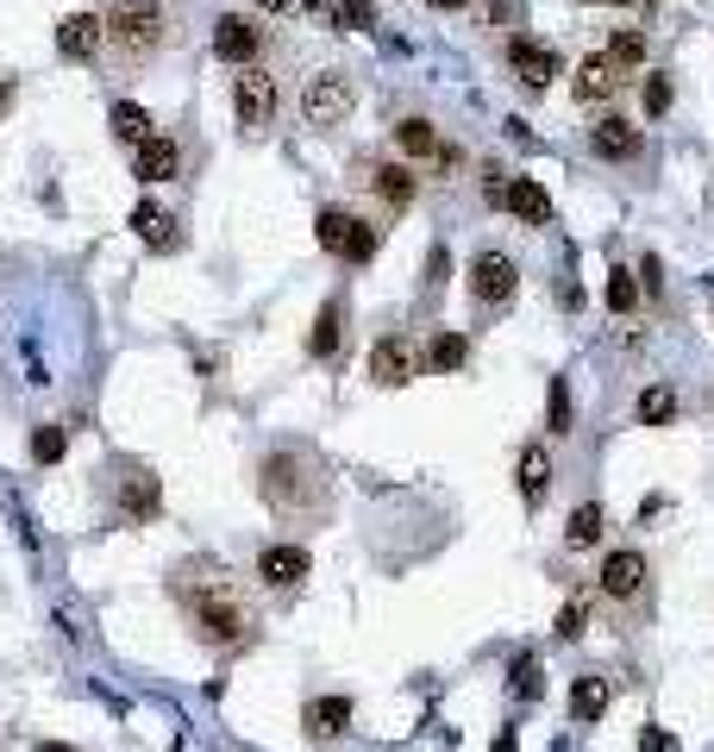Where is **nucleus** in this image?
<instances>
[{"label": "nucleus", "instance_id": "obj_1", "mask_svg": "<svg viewBox=\"0 0 714 752\" xmlns=\"http://www.w3.org/2000/svg\"><path fill=\"white\" fill-rule=\"evenodd\" d=\"M170 596L175 608L189 615V627L207 646H245L257 627V608H252V590L232 578V564L207 559V552H194L170 571Z\"/></svg>", "mask_w": 714, "mask_h": 752}, {"label": "nucleus", "instance_id": "obj_2", "mask_svg": "<svg viewBox=\"0 0 714 752\" xmlns=\"http://www.w3.org/2000/svg\"><path fill=\"white\" fill-rule=\"evenodd\" d=\"M257 496L270 501L283 521H301V527L332 515V477L308 445H276V452H264V464H257Z\"/></svg>", "mask_w": 714, "mask_h": 752}, {"label": "nucleus", "instance_id": "obj_3", "mask_svg": "<svg viewBox=\"0 0 714 752\" xmlns=\"http://www.w3.org/2000/svg\"><path fill=\"white\" fill-rule=\"evenodd\" d=\"M100 25H107L114 63H145L170 44V7L163 0H114V13Z\"/></svg>", "mask_w": 714, "mask_h": 752}, {"label": "nucleus", "instance_id": "obj_4", "mask_svg": "<svg viewBox=\"0 0 714 752\" xmlns=\"http://www.w3.org/2000/svg\"><path fill=\"white\" fill-rule=\"evenodd\" d=\"M313 239H320V251H327V257L370 264V257H376V245H383V226H370V220H358V213H345V208H320Z\"/></svg>", "mask_w": 714, "mask_h": 752}, {"label": "nucleus", "instance_id": "obj_5", "mask_svg": "<svg viewBox=\"0 0 714 752\" xmlns=\"http://www.w3.org/2000/svg\"><path fill=\"white\" fill-rule=\"evenodd\" d=\"M351 114H358V88H351V76H339V70L308 76V88H301V126H313V133H339Z\"/></svg>", "mask_w": 714, "mask_h": 752}, {"label": "nucleus", "instance_id": "obj_6", "mask_svg": "<svg viewBox=\"0 0 714 752\" xmlns=\"http://www.w3.org/2000/svg\"><path fill=\"white\" fill-rule=\"evenodd\" d=\"M232 114H238L245 133H270L276 126V114H283V88H276V76L264 70V63H245V70L232 76Z\"/></svg>", "mask_w": 714, "mask_h": 752}, {"label": "nucleus", "instance_id": "obj_7", "mask_svg": "<svg viewBox=\"0 0 714 752\" xmlns=\"http://www.w3.org/2000/svg\"><path fill=\"white\" fill-rule=\"evenodd\" d=\"M264 44H270V25L264 20H252V13H220L213 20V57L220 63H257L264 57Z\"/></svg>", "mask_w": 714, "mask_h": 752}, {"label": "nucleus", "instance_id": "obj_8", "mask_svg": "<svg viewBox=\"0 0 714 752\" xmlns=\"http://www.w3.org/2000/svg\"><path fill=\"white\" fill-rule=\"evenodd\" d=\"M514 289H521V264L508 251H477L470 257V301L502 308V301H514Z\"/></svg>", "mask_w": 714, "mask_h": 752}, {"label": "nucleus", "instance_id": "obj_9", "mask_svg": "<svg viewBox=\"0 0 714 752\" xmlns=\"http://www.w3.org/2000/svg\"><path fill=\"white\" fill-rule=\"evenodd\" d=\"M420 370H426V358H420V346H414L407 332H388V339H376V346H370V383L402 389V383H414Z\"/></svg>", "mask_w": 714, "mask_h": 752}, {"label": "nucleus", "instance_id": "obj_10", "mask_svg": "<svg viewBox=\"0 0 714 752\" xmlns=\"http://www.w3.org/2000/svg\"><path fill=\"white\" fill-rule=\"evenodd\" d=\"M646 578H652V571H646V552H633V546H615V552H608V559H601V596L608 602H633V596H646Z\"/></svg>", "mask_w": 714, "mask_h": 752}, {"label": "nucleus", "instance_id": "obj_11", "mask_svg": "<svg viewBox=\"0 0 714 752\" xmlns=\"http://www.w3.org/2000/svg\"><path fill=\"white\" fill-rule=\"evenodd\" d=\"M508 63H514V76L526 82V95H540L545 82L564 70L558 51H552V44H540V39H526V32H514V39H508Z\"/></svg>", "mask_w": 714, "mask_h": 752}, {"label": "nucleus", "instance_id": "obj_12", "mask_svg": "<svg viewBox=\"0 0 714 752\" xmlns=\"http://www.w3.org/2000/svg\"><path fill=\"white\" fill-rule=\"evenodd\" d=\"M589 151H596L601 163H633V157L646 151V133L627 126L620 114H601L596 126H589Z\"/></svg>", "mask_w": 714, "mask_h": 752}, {"label": "nucleus", "instance_id": "obj_13", "mask_svg": "<svg viewBox=\"0 0 714 752\" xmlns=\"http://www.w3.org/2000/svg\"><path fill=\"white\" fill-rule=\"evenodd\" d=\"M308 571H313L308 546L276 540V546H264V552H257V578L270 583V590H301V578H308Z\"/></svg>", "mask_w": 714, "mask_h": 752}, {"label": "nucleus", "instance_id": "obj_14", "mask_svg": "<svg viewBox=\"0 0 714 752\" xmlns=\"http://www.w3.org/2000/svg\"><path fill=\"white\" fill-rule=\"evenodd\" d=\"M175 170H182V145L163 133H151L145 145H132V176L145 182V189H157V182H175Z\"/></svg>", "mask_w": 714, "mask_h": 752}, {"label": "nucleus", "instance_id": "obj_15", "mask_svg": "<svg viewBox=\"0 0 714 752\" xmlns=\"http://www.w3.org/2000/svg\"><path fill=\"white\" fill-rule=\"evenodd\" d=\"M119 508H126V521H157V508H163V489L145 464H119Z\"/></svg>", "mask_w": 714, "mask_h": 752}, {"label": "nucleus", "instance_id": "obj_16", "mask_svg": "<svg viewBox=\"0 0 714 752\" xmlns=\"http://www.w3.org/2000/svg\"><path fill=\"white\" fill-rule=\"evenodd\" d=\"M620 82H627V76H620L608 57H583V63H577V76H571V95H577L583 107H601V100H615V95H620Z\"/></svg>", "mask_w": 714, "mask_h": 752}, {"label": "nucleus", "instance_id": "obj_17", "mask_svg": "<svg viewBox=\"0 0 714 752\" xmlns=\"http://www.w3.org/2000/svg\"><path fill=\"white\" fill-rule=\"evenodd\" d=\"M502 208L514 213V220H526V226H552V194H545L533 176H508Z\"/></svg>", "mask_w": 714, "mask_h": 752}, {"label": "nucleus", "instance_id": "obj_18", "mask_svg": "<svg viewBox=\"0 0 714 752\" xmlns=\"http://www.w3.org/2000/svg\"><path fill=\"white\" fill-rule=\"evenodd\" d=\"M100 44H107V25H100V13H70V20L57 25V51H63V57L88 63Z\"/></svg>", "mask_w": 714, "mask_h": 752}, {"label": "nucleus", "instance_id": "obj_19", "mask_svg": "<svg viewBox=\"0 0 714 752\" xmlns=\"http://www.w3.org/2000/svg\"><path fill=\"white\" fill-rule=\"evenodd\" d=\"M358 182H370V189L383 194L388 208L402 213V208H414V194H420V176L407 170V163H376V170H364Z\"/></svg>", "mask_w": 714, "mask_h": 752}, {"label": "nucleus", "instance_id": "obj_20", "mask_svg": "<svg viewBox=\"0 0 714 752\" xmlns=\"http://www.w3.org/2000/svg\"><path fill=\"white\" fill-rule=\"evenodd\" d=\"M514 489H521L526 508H540L545 496H552V452L545 445H526L521 464H514Z\"/></svg>", "mask_w": 714, "mask_h": 752}, {"label": "nucleus", "instance_id": "obj_21", "mask_svg": "<svg viewBox=\"0 0 714 752\" xmlns=\"http://www.w3.org/2000/svg\"><path fill=\"white\" fill-rule=\"evenodd\" d=\"M132 226H138V239L151 251H175L182 245V226H175V213H163L157 201H138L132 208Z\"/></svg>", "mask_w": 714, "mask_h": 752}, {"label": "nucleus", "instance_id": "obj_22", "mask_svg": "<svg viewBox=\"0 0 714 752\" xmlns=\"http://www.w3.org/2000/svg\"><path fill=\"white\" fill-rule=\"evenodd\" d=\"M301 728L313 733V740H332V733L351 728V702L345 696H313L308 709H301Z\"/></svg>", "mask_w": 714, "mask_h": 752}, {"label": "nucleus", "instance_id": "obj_23", "mask_svg": "<svg viewBox=\"0 0 714 752\" xmlns=\"http://www.w3.org/2000/svg\"><path fill=\"white\" fill-rule=\"evenodd\" d=\"M339 346H345V308H339V301H327V308L313 314L308 351H313V358H339Z\"/></svg>", "mask_w": 714, "mask_h": 752}, {"label": "nucleus", "instance_id": "obj_24", "mask_svg": "<svg viewBox=\"0 0 714 752\" xmlns=\"http://www.w3.org/2000/svg\"><path fill=\"white\" fill-rule=\"evenodd\" d=\"M107 133H114L126 151H132V145H145V138H151V114H145L138 100H114V114H107Z\"/></svg>", "mask_w": 714, "mask_h": 752}, {"label": "nucleus", "instance_id": "obj_25", "mask_svg": "<svg viewBox=\"0 0 714 752\" xmlns=\"http://www.w3.org/2000/svg\"><path fill=\"white\" fill-rule=\"evenodd\" d=\"M395 145H402V157H414V163H426V157L439 151V133H433V119L407 114V119H395Z\"/></svg>", "mask_w": 714, "mask_h": 752}, {"label": "nucleus", "instance_id": "obj_26", "mask_svg": "<svg viewBox=\"0 0 714 752\" xmlns=\"http://www.w3.org/2000/svg\"><path fill=\"white\" fill-rule=\"evenodd\" d=\"M608 677H577L571 684V721H601L608 714Z\"/></svg>", "mask_w": 714, "mask_h": 752}, {"label": "nucleus", "instance_id": "obj_27", "mask_svg": "<svg viewBox=\"0 0 714 752\" xmlns=\"http://www.w3.org/2000/svg\"><path fill=\"white\" fill-rule=\"evenodd\" d=\"M601 533H608V515H601V501H583L577 515H571V527H564V546H571V552H589Z\"/></svg>", "mask_w": 714, "mask_h": 752}, {"label": "nucleus", "instance_id": "obj_28", "mask_svg": "<svg viewBox=\"0 0 714 752\" xmlns=\"http://www.w3.org/2000/svg\"><path fill=\"white\" fill-rule=\"evenodd\" d=\"M470 364V339L463 332H439L433 346H426V370H439V377H458Z\"/></svg>", "mask_w": 714, "mask_h": 752}, {"label": "nucleus", "instance_id": "obj_29", "mask_svg": "<svg viewBox=\"0 0 714 752\" xmlns=\"http://www.w3.org/2000/svg\"><path fill=\"white\" fill-rule=\"evenodd\" d=\"M320 13H327L339 32H376V7H370V0H320Z\"/></svg>", "mask_w": 714, "mask_h": 752}, {"label": "nucleus", "instance_id": "obj_30", "mask_svg": "<svg viewBox=\"0 0 714 752\" xmlns=\"http://www.w3.org/2000/svg\"><path fill=\"white\" fill-rule=\"evenodd\" d=\"M508 690L526 696V702H540V696H545V671H540V658H533V653L508 658Z\"/></svg>", "mask_w": 714, "mask_h": 752}, {"label": "nucleus", "instance_id": "obj_31", "mask_svg": "<svg viewBox=\"0 0 714 752\" xmlns=\"http://www.w3.org/2000/svg\"><path fill=\"white\" fill-rule=\"evenodd\" d=\"M601 57L615 63L620 76H627V70H639V63H646V32H627V25H620L615 39H608V51H601Z\"/></svg>", "mask_w": 714, "mask_h": 752}, {"label": "nucleus", "instance_id": "obj_32", "mask_svg": "<svg viewBox=\"0 0 714 752\" xmlns=\"http://www.w3.org/2000/svg\"><path fill=\"white\" fill-rule=\"evenodd\" d=\"M633 308H639V276L627 271V264H615V271H608V314L627 320Z\"/></svg>", "mask_w": 714, "mask_h": 752}, {"label": "nucleus", "instance_id": "obj_33", "mask_svg": "<svg viewBox=\"0 0 714 752\" xmlns=\"http://www.w3.org/2000/svg\"><path fill=\"white\" fill-rule=\"evenodd\" d=\"M63 452H70V426L44 421L39 433H32V458H39V464H63Z\"/></svg>", "mask_w": 714, "mask_h": 752}, {"label": "nucleus", "instance_id": "obj_34", "mask_svg": "<svg viewBox=\"0 0 714 752\" xmlns=\"http://www.w3.org/2000/svg\"><path fill=\"white\" fill-rule=\"evenodd\" d=\"M545 433H571V383L564 377H552V395H545Z\"/></svg>", "mask_w": 714, "mask_h": 752}, {"label": "nucleus", "instance_id": "obj_35", "mask_svg": "<svg viewBox=\"0 0 714 752\" xmlns=\"http://www.w3.org/2000/svg\"><path fill=\"white\" fill-rule=\"evenodd\" d=\"M671 414H676V395L664 383H652L646 395H639V426H664Z\"/></svg>", "mask_w": 714, "mask_h": 752}, {"label": "nucleus", "instance_id": "obj_36", "mask_svg": "<svg viewBox=\"0 0 714 752\" xmlns=\"http://www.w3.org/2000/svg\"><path fill=\"white\" fill-rule=\"evenodd\" d=\"M646 119H664L671 114V76H646Z\"/></svg>", "mask_w": 714, "mask_h": 752}, {"label": "nucleus", "instance_id": "obj_37", "mask_svg": "<svg viewBox=\"0 0 714 752\" xmlns=\"http://www.w3.org/2000/svg\"><path fill=\"white\" fill-rule=\"evenodd\" d=\"M276 20H320V0H257Z\"/></svg>", "mask_w": 714, "mask_h": 752}, {"label": "nucleus", "instance_id": "obj_38", "mask_svg": "<svg viewBox=\"0 0 714 752\" xmlns=\"http://www.w3.org/2000/svg\"><path fill=\"white\" fill-rule=\"evenodd\" d=\"M583 627H589L583 602H564V608H558V627H552V634H558V639H583Z\"/></svg>", "mask_w": 714, "mask_h": 752}, {"label": "nucleus", "instance_id": "obj_39", "mask_svg": "<svg viewBox=\"0 0 714 752\" xmlns=\"http://www.w3.org/2000/svg\"><path fill=\"white\" fill-rule=\"evenodd\" d=\"M639 289H646V295H664V264H658V257H639Z\"/></svg>", "mask_w": 714, "mask_h": 752}, {"label": "nucleus", "instance_id": "obj_40", "mask_svg": "<svg viewBox=\"0 0 714 752\" xmlns=\"http://www.w3.org/2000/svg\"><path fill=\"white\" fill-rule=\"evenodd\" d=\"M439 176H433V182H458V170H463V151H451V145H439Z\"/></svg>", "mask_w": 714, "mask_h": 752}, {"label": "nucleus", "instance_id": "obj_41", "mask_svg": "<svg viewBox=\"0 0 714 752\" xmlns=\"http://www.w3.org/2000/svg\"><path fill=\"white\" fill-rule=\"evenodd\" d=\"M502 189H508V170H495V163H489V170H483V194L495 201V208H502Z\"/></svg>", "mask_w": 714, "mask_h": 752}, {"label": "nucleus", "instance_id": "obj_42", "mask_svg": "<svg viewBox=\"0 0 714 752\" xmlns=\"http://www.w3.org/2000/svg\"><path fill=\"white\" fill-rule=\"evenodd\" d=\"M601 7H627V13H652V0H601Z\"/></svg>", "mask_w": 714, "mask_h": 752}, {"label": "nucleus", "instance_id": "obj_43", "mask_svg": "<svg viewBox=\"0 0 714 752\" xmlns=\"http://www.w3.org/2000/svg\"><path fill=\"white\" fill-rule=\"evenodd\" d=\"M7 107H13V82L0 76V119H7Z\"/></svg>", "mask_w": 714, "mask_h": 752}, {"label": "nucleus", "instance_id": "obj_44", "mask_svg": "<svg viewBox=\"0 0 714 752\" xmlns=\"http://www.w3.org/2000/svg\"><path fill=\"white\" fill-rule=\"evenodd\" d=\"M426 7H439V13H463L470 0H426Z\"/></svg>", "mask_w": 714, "mask_h": 752}, {"label": "nucleus", "instance_id": "obj_45", "mask_svg": "<svg viewBox=\"0 0 714 752\" xmlns=\"http://www.w3.org/2000/svg\"><path fill=\"white\" fill-rule=\"evenodd\" d=\"M39 752H76V746H63V740H44V746Z\"/></svg>", "mask_w": 714, "mask_h": 752}]
</instances>
